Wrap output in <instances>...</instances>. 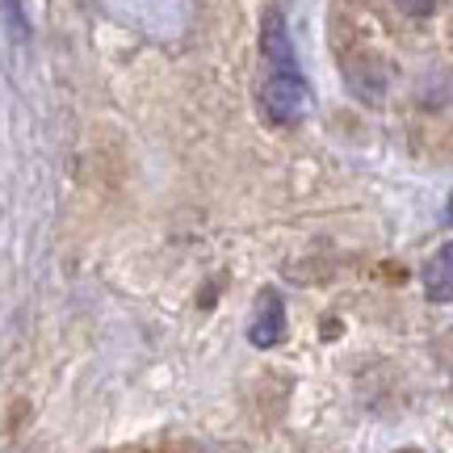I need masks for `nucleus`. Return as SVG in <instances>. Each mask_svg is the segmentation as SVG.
I'll return each mask as SVG.
<instances>
[{
  "mask_svg": "<svg viewBox=\"0 0 453 453\" xmlns=\"http://www.w3.org/2000/svg\"><path fill=\"white\" fill-rule=\"evenodd\" d=\"M260 110L269 122L277 127H294L303 122L311 110V93H307V81L298 76V67H286V72H269L265 84H260Z\"/></svg>",
  "mask_w": 453,
  "mask_h": 453,
  "instance_id": "obj_1",
  "label": "nucleus"
},
{
  "mask_svg": "<svg viewBox=\"0 0 453 453\" xmlns=\"http://www.w3.org/2000/svg\"><path fill=\"white\" fill-rule=\"evenodd\" d=\"M281 336H286V303L277 290H265L257 303V315H252V327H248V340L257 349H273Z\"/></svg>",
  "mask_w": 453,
  "mask_h": 453,
  "instance_id": "obj_2",
  "label": "nucleus"
},
{
  "mask_svg": "<svg viewBox=\"0 0 453 453\" xmlns=\"http://www.w3.org/2000/svg\"><path fill=\"white\" fill-rule=\"evenodd\" d=\"M344 72H349V84L370 101L382 97V88H387V81H390L387 64H382L373 50H357V59L353 55H344Z\"/></svg>",
  "mask_w": 453,
  "mask_h": 453,
  "instance_id": "obj_3",
  "label": "nucleus"
},
{
  "mask_svg": "<svg viewBox=\"0 0 453 453\" xmlns=\"http://www.w3.org/2000/svg\"><path fill=\"white\" fill-rule=\"evenodd\" d=\"M260 55H265L269 72L298 67L294 64V47H290V34H286V21H281L277 9H269V17H265V30H260Z\"/></svg>",
  "mask_w": 453,
  "mask_h": 453,
  "instance_id": "obj_4",
  "label": "nucleus"
},
{
  "mask_svg": "<svg viewBox=\"0 0 453 453\" xmlns=\"http://www.w3.org/2000/svg\"><path fill=\"white\" fill-rule=\"evenodd\" d=\"M424 294L433 303H453V240L437 248V257H428L424 265Z\"/></svg>",
  "mask_w": 453,
  "mask_h": 453,
  "instance_id": "obj_5",
  "label": "nucleus"
},
{
  "mask_svg": "<svg viewBox=\"0 0 453 453\" xmlns=\"http://www.w3.org/2000/svg\"><path fill=\"white\" fill-rule=\"evenodd\" d=\"M411 13H433V0H403Z\"/></svg>",
  "mask_w": 453,
  "mask_h": 453,
  "instance_id": "obj_6",
  "label": "nucleus"
}]
</instances>
